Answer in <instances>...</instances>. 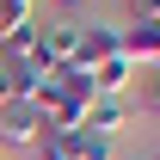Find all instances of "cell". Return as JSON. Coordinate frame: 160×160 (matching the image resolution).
I'll return each mask as SVG.
<instances>
[{
    "mask_svg": "<svg viewBox=\"0 0 160 160\" xmlns=\"http://www.w3.org/2000/svg\"><path fill=\"white\" fill-rule=\"evenodd\" d=\"M111 56H123V37H117V25H80V37H74V74H92V68H105Z\"/></svg>",
    "mask_w": 160,
    "mask_h": 160,
    "instance_id": "cell-3",
    "label": "cell"
},
{
    "mask_svg": "<svg viewBox=\"0 0 160 160\" xmlns=\"http://www.w3.org/2000/svg\"><path fill=\"white\" fill-rule=\"evenodd\" d=\"M68 148H74V160H117V142L99 129H68Z\"/></svg>",
    "mask_w": 160,
    "mask_h": 160,
    "instance_id": "cell-9",
    "label": "cell"
},
{
    "mask_svg": "<svg viewBox=\"0 0 160 160\" xmlns=\"http://www.w3.org/2000/svg\"><path fill=\"white\" fill-rule=\"evenodd\" d=\"M129 19H160V0H129Z\"/></svg>",
    "mask_w": 160,
    "mask_h": 160,
    "instance_id": "cell-12",
    "label": "cell"
},
{
    "mask_svg": "<svg viewBox=\"0 0 160 160\" xmlns=\"http://www.w3.org/2000/svg\"><path fill=\"white\" fill-rule=\"evenodd\" d=\"M117 37H123V62H129V68H142V62L160 68V19H136L129 31H117Z\"/></svg>",
    "mask_w": 160,
    "mask_h": 160,
    "instance_id": "cell-5",
    "label": "cell"
},
{
    "mask_svg": "<svg viewBox=\"0 0 160 160\" xmlns=\"http://www.w3.org/2000/svg\"><path fill=\"white\" fill-rule=\"evenodd\" d=\"M129 111H136V99H92V105H86V123H80V129H99V136H117L123 123H129Z\"/></svg>",
    "mask_w": 160,
    "mask_h": 160,
    "instance_id": "cell-7",
    "label": "cell"
},
{
    "mask_svg": "<svg viewBox=\"0 0 160 160\" xmlns=\"http://www.w3.org/2000/svg\"><path fill=\"white\" fill-rule=\"evenodd\" d=\"M86 105H92V80L74 74V68H62V74H49L37 86V111H43V129H80L86 123Z\"/></svg>",
    "mask_w": 160,
    "mask_h": 160,
    "instance_id": "cell-1",
    "label": "cell"
},
{
    "mask_svg": "<svg viewBox=\"0 0 160 160\" xmlns=\"http://www.w3.org/2000/svg\"><path fill=\"white\" fill-rule=\"evenodd\" d=\"M31 154H37V160H74V148H68V136H62V129H43V142L31 148Z\"/></svg>",
    "mask_w": 160,
    "mask_h": 160,
    "instance_id": "cell-10",
    "label": "cell"
},
{
    "mask_svg": "<svg viewBox=\"0 0 160 160\" xmlns=\"http://www.w3.org/2000/svg\"><path fill=\"white\" fill-rule=\"evenodd\" d=\"M19 25H31V0H0V37Z\"/></svg>",
    "mask_w": 160,
    "mask_h": 160,
    "instance_id": "cell-11",
    "label": "cell"
},
{
    "mask_svg": "<svg viewBox=\"0 0 160 160\" xmlns=\"http://www.w3.org/2000/svg\"><path fill=\"white\" fill-rule=\"evenodd\" d=\"M74 37H80V25H43V37H37V68L43 74H62L74 62Z\"/></svg>",
    "mask_w": 160,
    "mask_h": 160,
    "instance_id": "cell-4",
    "label": "cell"
},
{
    "mask_svg": "<svg viewBox=\"0 0 160 160\" xmlns=\"http://www.w3.org/2000/svg\"><path fill=\"white\" fill-rule=\"evenodd\" d=\"M148 160H160V142H154V154H148Z\"/></svg>",
    "mask_w": 160,
    "mask_h": 160,
    "instance_id": "cell-13",
    "label": "cell"
},
{
    "mask_svg": "<svg viewBox=\"0 0 160 160\" xmlns=\"http://www.w3.org/2000/svg\"><path fill=\"white\" fill-rule=\"evenodd\" d=\"M37 142H43L37 99H6L0 105V148H37Z\"/></svg>",
    "mask_w": 160,
    "mask_h": 160,
    "instance_id": "cell-2",
    "label": "cell"
},
{
    "mask_svg": "<svg viewBox=\"0 0 160 160\" xmlns=\"http://www.w3.org/2000/svg\"><path fill=\"white\" fill-rule=\"evenodd\" d=\"M86 80H92V99H129V80H136V68H129L123 56H111L105 68H92Z\"/></svg>",
    "mask_w": 160,
    "mask_h": 160,
    "instance_id": "cell-6",
    "label": "cell"
},
{
    "mask_svg": "<svg viewBox=\"0 0 160 160\" xmlns=\"http://www.w3.org/2000/svg\"><path fill=\"white\" fill-rule=\"evenodd\" d=\"M37 37H43V25H19V31H6V37H0V62H6V68L37 62Z\"/></svg>",
    "mask_w": 160,
    "mask_h": 160,
    "instance_id": "cell-8",
    "label": "cell"
}]
</instances>
